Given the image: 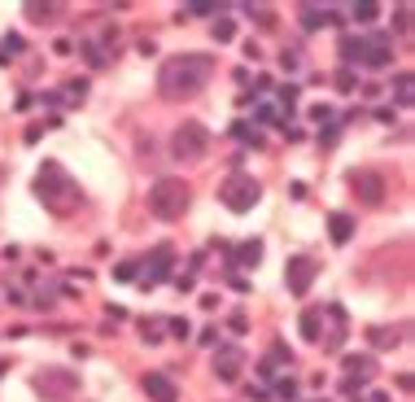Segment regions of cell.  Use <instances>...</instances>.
Masks as SVG:
<instances>
[{
  "instance_id": "obj_6",
  "label": "cell",
  "mask_w": 415,
  "mask_h": 402,
  "mask_svg": "<svg viewBox=\"0 0 415 402\" xmlns=\"http://www.w3.org/2000/svg\"><path fill=\"white\" fill-rule=\"evenodd\" d=\"M31 385H35V394H40L44 402H70L79 394V376L70 368H40Z\"/></svg>"
},
{
  "instance_id": "obj_17",
  "label": "cell",
  "mask_w": 415,
  "mask_h": 402,
  "mask_svg": "<svg viewBox=\"0 0 415 402\" xmlns=\"http://www.w3.org/2000/svg\"><path fill=\"white\" fill-rule=\"evenodd\" d=\"M394 101L398 105H411L415 101V75H411V70H398V75H394Z\"/></svg>"
},
{
  "instance_id": "obj_9",
  "label": "cell",
  "mask_w": 415,
  "mask_h": 402,
  "mask_svg": "<svg viewBox=\"0 0 415 402\" xmlns=\"http://www.w3.org/2000/svg\"><path fill=\"white\" fill-rule=\"evenodd\" d=\"M171 267H175V250L171 245H158L145 263H140V289H158L166 276H171Z\"/></svg>"
},
{
  "instance_id": "obj_5",
  "label": "cell",
  "mask_w": 415,
  "mask_h": 402,
  "mask_svg": "<svg viewBox=\"0 0 415 402\" xmlns=\"http://www.w3.org/2000/svg\"><path fill=\"white\" fill-rule=\"evenodd\" d=\"M219 201L232 210V215H245V210H254L258 201H263V184H258L254 175H245V171H232L228 180L219 184Z\"/></svg>"
},
{
  "instance_id": "obj_20",
  "label": "cell",
  "mask_w": 415,
  "mask_h": 402,
  "mask_svg": "<svg viewBox=\"0 0 415 402\" xmlns=\"http://www.w3.org/2000/svg\"><path fill=\"white\" fill-rule=\"evenodd\" d=\"M376 363L372 359H359V354H346V376H372Z\"/></svg>"
},
{
  "instance_id": "obj_8",
  "label": "cell",
  "mask_w": 415,
  "mask_h": 402,
  "mask_svg": "<svg viewBox=\"0 0 415 402\" xmlns=\"http://www.w3.org/2000/svg\"><path fill=\"white\" fill-rule=\"evenodd\" d=\"M350 188L359 193L363 206H385V193H389L385 175L372 171V167H359V171H354V175H350Z\"/></svg>"
},
{
  "instance_id": "obj_33",
  "label": "cell",
  "mask_w": 415,
  "mask_h": 402,
  "mask_svg": "<svg viewBox=\"0 0 415 402\" xmlns=\"http://www.w3.org/2000/svg\"><path fill=\"white\" fill-rule=\"evenodd\" d=\"M193 285H197L193 271H188V276H175V289H180V293H193Z\"/></svg>"
},
{
  "instance_id": "obj_12",
  "label": "cell",
  "mask_w": 415,
  "mask_h": 402,
  "mask_svg": "<svg viewBox=\"0 0 415 402\" xmlns=\"http://www.w3.org/2000/svg\"><path fill=\"white\" fill-rule=\"evenodd\" d=\"M241 368H245V350L241 346H223L215 354V376H219V381H236Z\"/></svg>"
},
{
  "instance_id": "obj_24",
  "label": "cell",
  "mask_w": 415,
  "mask_h": 402,
  "mask_svg": "<svg viewBox=\"0 0 415 402\" xmlns=\"http://www.w3.org/2000/svg\"><path fill=\"white\" fill-rule=\"evenodd\" d=\"M232 136L241 140V145H254V149L263 145V136H258V127H249V123H236V127H232Z\"/></svg>"
},
{
  "instance_id": "obj_16",
  "label": "cell",
  "mask_w": 415,
  "mask_h": 402,
  "mask_svg": "<svg viewBox=\"0 0 415 402\" xmlns=\"http://www.w3.org/2000/svg\"><path fill=\"white\" fill-rule=\"evenodd\" d=\"M328 232H332V245H350L354 241V219L350 215H328Z\"/></svg>"
},
{
  "instance_id": "obj_15",
  "label": "cell",
  "mask_w": 415,
  "mask_h": 402,
  "mask_svg": "<svg viewBox=\"0 0 415 402\" xmlns=\"http://www.w3.org/2000/svg\"><path fill=\"white\" fill-rule=\"evenodd\" d=\"M232 263H236V267H258V263H263V241L254 236V241L236 245V250H232Z\"/></svg>"
},
{
  "instance_id": "obj_25",
  "label": "cell",
  "mask_w": 415,
  "mask_h": 402,
  "mask_svg": "<svg viewBox=\"0 0 415 402\" xmlns=\"http://www.w3.org/2000/svg\"><path fill=\"white\" fill-rule=\"evenodd\" d=\"M162 333H166V324H162V319H145V324H140V337H145L149 346H158Z\"/></svg>"
},
{
  "instance_id": "obj_21",
  "label": "cell",
  "mask_w": 415,
  "mask_h": 402,
  "mask_svg": "<svg viewBox=\"0 0 415 402\" xmlns=\"http://www.w3.org/2000/svg\"><path fill=\"white\" fill-rule=\"evenodd\" d=\"M114 280H118V285H132V280H140V263H136V258L118 263V267H114Z\"/></svg>"
},
{
  "instance_id": "obj_35",
  "label": "cell",
  "mask_w": 415,
  "mask_h": 402,
  "mask_svg": "<svg viewBox=\"0 0 415 402\" xmlns=\"http://www.w3.org/2000/svg\"><path fill=\"white\" fill-rule=\"evenodd\" d=\"M311 118H319V123H328V118H332V110H328V105H315V110H311Z\"/></svg>"
},
{
  "instance_id": "obj_31",
  "label": "cell",
  "mask_w": 415,
  "mask_h": 402,
  "mask_svg": "<svg viewBox=\"0 0 415 402\" xmlns=\"http://www.w3.org/2000/svg\"><path fill=\"white\" fill-rule=\"evenodd\" d=\"M337 140H341V132H337V127H324V132H319V145H324V149H332Z\"/></svg>"
},
{
  "instance_id": "obj_3",
  "label": "cell",
  "mask_w": 415,
  "mask_h": 402,
  "mask_svg": "<svg viewBox=\"0 0 415 402\" xmlns=\"http://www.w3.org/2000/svg\"><path fill=\"white\" fill-rule=\"evenodd\" d=\"M341 57L350 66H367V70H385L394 62V40L389 31H367V35H346L341 40Z\"/></svg>"
},
{
  "instance_id": "obj_1",
  "label": "cell",
  "mask_w": 415,
  "mask_h": 402,
  "mask_svg": "<svg viewBox=\"0 0 415 402\" xmlns=\"http://www.w3.org/2000/svg\"><path fill=\"white\" fill-rule=\"evenodd\" d=\"M210 75H215V57L210 53H175L158 70V88L166 101H188L210 84Z\"/></svg>"
},
{
  "instance_id": "obj_22",
  "label": "cell",
  "mask_w": 415,
  "mask_h": 402,
  "mask_svg": "<svg viewBox=\"0 0 415 402\" xmlns=\"http://www.w3.org/2000/svg\"><path fill=\"white\" fill-rule=\"evenodd\" d=\"M210 35H215L219 44H232L236 40V22L232 18H215V31H210Z\"/></svg>"
},
{
  "instance_id": "obj_28",
  "label": "cell",
  "mask_w": 415,
  "mask_h": 402,
  "mask_svg": "<svg viewBox=\"0 0 415 402\" xmlns=\"http://www.w3.org/2000/svg\"><path fill=\"white\" fill-rule=\"evenodd\" d=\"M245 14H249V18H254V22H263V27H271V22H276V14H271V9H267V5H249V9H245Z\"/></svg>"
},
{
  "instance_id": "obj_10",
  "label": "cell",
  "mask_w": 415,
  "mask_h": 402,
  "mask_svg": "<svg viewBox=\"0 0 415 402\" xmlns=\"http://www.w3.org/2000/svg\"><path fill=\"white\" fill-rule=\"evenodd\" d=\"M284 285H289L293 298H306L315 285V258H306V254H293L289 263H284Z\"/></svg>"
},
{
  "instance_id": "obj_11",
  "label": "cell",
  "mask_w": 415,
  "mask_h": 402,
  "mask_svg": "<svg viewBox=\"0 0 415 402\" xmlns=\"http://www.w3.org/2000/svg\"><path fill=\"white\" fill-rule=\"evenodd\" d=\"M140 385H145L149 402H180V385H175V381H171V376H166V372H149V376H145V381H140Z\"/></svg>"
},
{
  "instance_id": "obj_27",
  "label": "cell",
  "mask_w": 415,
  "mask_h": 402,
  "mask_svg": "<svg viewBox=\"0 0 415 402\" xmlns=\"http://www.w3.org/2000/svg\"><path fill=\"white\" fill-rule=\"evenodd\" d=\"M376 18H381V5H372V0L354 5V22H376Z\"/></svg>"
},
{
  "instance_id": "obj_32",
  "label": "cell",
  "mask_w": 415,
  "mask_h": 402,
  "mask_svg": "<svg viewBox=\"0 0 415 402\" xmlns=\"http://www.w3.org/2000/svg\"><path fill=\"white\" fill-rule=\"evenodd\" d=\"M394 22H398V31H411V9H407V5H402V9H398V14H394Z\"/></svg>"
},
{
  "instance_id": "obj_19",
  "label": "cell",
  "mask_w": 415,
  "mask_h": 402,
  "mask_svg": "<svg viewBox=\"0 0 415 402\" xmlns=\"http://www.w3.org/2000/svg\"><path fill=\"white\" fill-rule=\"evenodd\" d=\"M280 363H293V354H289V346H280V341H276V346H271V354L263 359V368H258V372H263V376H271V368H280Z\"/></svg>"
},
{
  "instance_id": "obj_29",
  "label": "cell",
  "mask_w": 415,
  "mask_h": 402,
  "mask_svg": "<svg viewBox=\"0 0 415 402\" xmlns=\"http://www.w3.org/2000/svg\"><path fill=\"white\" fill-rule=\"evenodd\" d=\"M57 97H79V101H83V97H88V84H83V79H70V84L57 92Z\"/></svg>"
},
{
  "instance_id": "obj_7",
  "label": "cell",
  "mask_w": 415,
  "mask_h": 402,
  "mask_svg": "<svg viewBox=\"0 0 415 402\" xmlns=\"http://www.w3.org/2000/svg\"><path fill=\"white\" fill-rule=\"evenodd\" d=\"M210 149V132L201 123H180L175 127V136H171V153L180 162H197L201 153Z\"/></svg>"
},
{
  "instance_id": "obj_26",
  "label": "cell",
  "mask_w": 415,
  "mask_h": 402,
  "mask_svg": "<svg viewBox=\"0 0 415 402\" xmlns=\"http://www.w3.org/2000/svg\"><path fill=\"white\" fill-rule=\"evenodd\" d=\"M22 14H27L31 22H49V18H57V5H27Z\"/></svg>"
},
{
  "instance_id": "obj_34",
  "label": "cell",
  "mask_w": 415,
  "mask_h": 402,
  "mask_svg": "<svg viewBox=\"0 0 415 402\" xmlns=\"http://www.w3.org/2000/svg\"><path fill=\"white\" fill-rule=\"evenodd\" d=\"M166 328H171V333H175V337H188V333H193V328H188V324H184V319H171V324H166Z\"/></svg>"
},
{
  "instance_id": "obj_23",
  "label": "cell",
  "mask_w": 415,
  "mask_h": 402,
  "mask_svg": "<svg viewBox=\"0 0 415 402\" xmlns=\"http://www.w3.org/2000/svg\"><path fill=\"white\" fill-rule=\"evenodd\" d=\"M267 394H280V398L293 402V398H298V381H293V376H276V385H271Z\"/></svg>"
},
{
  "instance_id": "obj_13",
  "label": "cell",
  "mask_w": 415,
  "mask_h": 402,
  "mask_svg": "<svg viewBox=\"0 0 415 402\" xmlns=\"http://www.w3.org/2000/svg\"><path fill=\"white\" fill-rule=\"evenodd\" d=\"M298 18H302V31H319L324 22H341V14L332 5H302Z\"/></svg>"
},
{
  "instance_id": "obj_4",
  "label": "cell",
  "mask_w": 415,
  "mask_h": 402,
  "mask_svg": "<svg viewBox=\"0 0 415 402\" xmlns=\"http://www.w3.org/2000/svg\"><path fill=\"white\" fill-rule=\"evenodd\" d=\"M188 206H193V188L184 180H175V175H166L149 188V215L162 219V223H175L188 215Z\"/></svg>"
},
{
  "instance_id": "obj_18",
  "label": "cell",
  "mask_w": 415,
  "mask_h": 402,
  "mask_svg": "<svg viewBox=\"0 0 415 402\" xmlns=\"http://www.w3.org/2000/svg\"><path fill=\"white\" fill-rule=\"evenodd\" d=\"M298 328H302L306 341H319V337H324V311H302Z\"/></svg>"
},
{
  "instance_id": "obj_14",
  "label": "cell",
  "mask_w": 415,
  "mask_h": 402,
  "mask_svg": "<svg viewBox=\"0 0 415 402\" xmlns=\"http://www.w3.org/2000/svg\"><path fill=\"white\" fill-rule=\"evenodd\" d=\"M402 337H407V328H367V341L376 350H398Z\"/></svg>"
},
{
  "instance_id": "obj_30",
  "label": "cell",
  "mask_w": 415,
  "mask_h": 402,
  "mask_svg": "<svg viewBox=\"0 0 415 402\" xmlns=\"http://www.w3.org/2000/svg\"><path fill=\"white\" fill-rule=\"evenodd\" d=\"M258 123H280V110L271 101H263V105H258Z\"/></svg>"
},
{
  "instance_id": "obj_2",
  "label": "cell",
  "mask_w": 415,
  "mask_h": 402,
  "mask_svg": "<svg viewBox=\"0 0 415 402\" xmlns=\"http://www.w3.org/2000/svg\"><path fill=\"white\" fill-rule=\"evenodd\" d=\"M35 197H40V206L49 210V215L57 219H66V215H75V210L83 206V188L70 180V171L62 167V162H44L40 171H35Z\"/></svg>"
}]
</instances>
